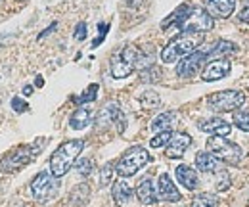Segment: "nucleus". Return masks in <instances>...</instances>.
I'll list each match as a JSON object with an SVG mask.
<instances>
[{"label":"nucleus","mask_w":249,"mask_h":207,"mask_svg":"<svg viewBox=\"0 0 249 207\" xmlns=\"http://www.w3.org/2000/svg\"><path fill=\"white\" fill-rule=\"evenodd\" d=\"M213 18L209 16L207 10L199 6H188L182 4L175 14H171L163 21V29H178L180 33H203V31L213 29Z\"/></svg>","instance_id":"obj_1"},{"label":"nucleus","mask_w":249,"mask_h":207,"mask_svg":"<svg viewBox=\"0 0 249 207\" xmlns=\"http://www.w3.org/2000/svg\"><path fill=\"white\" fill-rule=\"evenodd\" d=\"M201 42H203V33H180L177 38H173L161 50V61L163 63H175L188 54H192Z\"/></svg>","instance_id":"obj_2"},{"label":"nucleus","mask_w":249,"mask_h":207,"mask_svg":"<svg viewBox=\"0 0 249 207\" xmlns=\"http://www.w3.org/2000/svg\"><path fill=\"white\" fill-rule=\"evenodd\" d=\"M83 148H85L83 140H67V142H63L50 157V173L56 178H62L63 175H67V171L73 167L75 159L79 157Z\"/></svg>","instance_id":"obj_3"},{"label":"nucleus","mask_w":249,"mask_h":207,"mask_svg":"<svg viewBox=\"0 0 249 207\" xmlns=\"http://www.w3.org/2000/svg\"><path fill=\"white\" fill-rule=\"evenodd\" d=\"M144 59L146 56L142 54V50L138 46H124L121 54L111 58V75L115 79H124L128 77L136 67H144Z\"/></svg>","instance_id":"obj_4"},{"label":"nucleus","mask_w":249,"mask_h":207,"mask_svg":"<svg viewBox=\"0 0 249 207\" xmlns=\"http://www.w3.org/2000/svg\"><path fill=\"white\" fill-rule=\"evenodd\" d=\"M148 161H150L148 150L142 148V146H132V148L126 150L123 155H121V159L117 161L115 173L123 178L132 177V175H136L142 167H146Z\"/></svg>","instance_id":"obj_5"},{"label":"nucleus","mask_w":249,"mask_h":207,"mask_svg":"<svg viewBox=\"0 0 249 207\" xmlns=\"http://www.w3.org/2000/svg\"><path fill=\"white\" fill-rule=\"evenodd\" d=\"M207 148L218 161H224L228 165H238L244 157V150L238 144L226 140V136H211L207 140Z\"/></svg>","instance_id":"obj_6"},{"label":"nucleus","mask_w":249,"mask_h":207,"mask_svg":"<svg viewBox=\"0 0 249 207\" xmlns=\"http://www.w3.org/2000/svg\"><path fill=\"white\" fill-rule=\"evenodd\" d=\"M246 104V94L242 90H220L207 96V106L215 112H236Z\"/></svg>","instance_id":"obj_7"},{"label":"nucleus","mask_w":249,"mask_h":207,"mask_svg":"<svg viewBox=\"0 0 249 207\" xmlns=\"http://www.w3.org/2000/svg\"><path fill=\"white\" fill-rule=\"evenodd\" d=\"M58 190H60V180L54 177L52 173H46V171L38 173L31 182L33 198L36 202H42V204H46L52 198H56Z\"/></svg>","instance_id":"obj_8"},{"label":"nucleus","mask_w":249,"mask_h":207,"mask_svg":"<svg viewBox=\"0 0 249 207\" xmlns=\"http://www.w3.org/2000/svg\"><path fill=\"white\" fill-rule=\"evenodd\" d=\"M35 153H38V148L31 150L29 146H19V148H16L14 151H10V153H8V155L2 159L0 169H2L4 173L18 171L19 167H23V165H27V163L31 161Z\"/></svg>","instance_id":"obj_9"},{"label":"nucleus","mask_w":249,"mask_h":207,"mask_svg":"<svg viewBox=\"0 0 249 207\" xmlns=\"http://www.w3.org/2000/svg\"><path fill=\"white\" fill-rule=\"evenodd\" d=\"M205 59H207V54H205V52L194 50L192 54H188V56H184V58L178 61V65H177V75L182 77V79L194 77V75L201 69V65H203Z\"/></svg>","instance_id":"obj_10"},{"label":"nucleus","mask_w":249,"mask_h":207,"mask_svg":"<svg viewBox=\"0 0 249 207\" xmlns=\"http://www.w3.org/2000/svg\"><path fill=\"white\" fill-rule=\"evenodd\" d=\"M230 73V61L226 58H218V59H211L203 71H201V79L207 81V83H213V81H220L224 79L226 75Z\"/></svg>","instance_id":"obj_11"},{"label":"nucleus","mask_w":249,"mask_h":207,"mask_svg":"<svg viewBox=\"0 0 249 207\" xmlns=\"http://www.w3.org/2000/svg\"><path fill=\"white\" fill-rule=\"evenodd\" d=\"M199 131L201 132H207L211 136H228L232 132V125L226 123L224 119L220 117H209V119H203L197 123Z\"/></svg>","instance_id":"obj_12"},{"label":"nucleus","mask_w":249,"mask_h":207,"mask_svg":"<svg viewBox=\"0 0 249 207\" xmlns=\"http://www.w3.org/2000/svg\"><path fill=\"white\" fill-rule=\"evenodd\" d=\"M157 200H163V202H178L180 200V192L177 190L173 178L167 173H163L157 178Z\"/></svg>","instance_id":"obj_13"},{"label":"nucleus","mask_w":249,"mask_h":207,"mask_svg":"<svg viewBox=\"0 0 249 207\" xmlns=\"http://www.w3.org/2000/svg\"><path fill=\"white\" fill-rule=\"evenodd\" d=\"M190 144H192V136H190V134H186V132L173 134L171 142L167 144L165 153H167V157H171V159H178V157H182V155L186 153V150L190 148Z\"/></svg>","instance_id":"obj_14"},{"label":"nucleus","mask_w":249,"mask_h":207,"mask_svg":"<svg viewBox=\"0 0 249 207\" xmlns=\"http://www.w3.org/2000/svg\"><path fill=\"white\" fill-rule=\"evenodd\" d=\"M211 18H228L236 8V0H205Z\"/></svg>","instance_id":"obj_15"},{"label":"nucleus","mask_w":249,"mask_h":207,"mask_svg":"<svg viewBox=\"0 0 249 207\" xmlns=\"http://www.w3.org/2000/svg\"><path fill=\"white\" fill-rule=\"evenodd\" d=\"M177 180H178L186 190H196L197 184H199L196 171H194L190 165H184V163L177 167Z\"/></svg>","instance_id":"obj_16"},{"label":"nucleus","mask_w":249,"mask_h":207,"mask_svg":"<svg viewBox=\"0 0 249 207\" xmlns=\"http://www.w3.org/2000/svg\"><path fill=\"white\" fill-rule=\"evenodd\" d=\"M136 196L144 206H152L157 202V192L154 190V182L152 180H142L136 188Z\"/></svg>","instance_id":"obj_17"},{"label":"nucleus","mask_w":249,"mask_h":207,"mask_svg":"<svg viewBox=\"0 0 249 207\" xmlns=\"http://www.w3.org/2000/svg\"><path fill=\"white\" fill-rule=\"evenodd\" d=\"M217 165H218V159L211 153V151H199L196 155V167L203 173H213L217 171Z\"/></svg>","instance_id":"obj_18"},{"label":"nucleus","mask_w":249,"mask_h":207,"mask_svg":"<svg viewBox=\"0 0 249 207\" xmlns=\"http://www.w3.org/2000/svg\"><path fill=\"white\" fill-rule=\"evenodd\" d=\"M90 121H92V112L89 110V108H79L71 119H69V125L73 127V129H77V131H81V129H85V127H89L90 125Z\"/></svg>","instance_id":"obj_19"},{"label":"nucleus","mask_w":249,"mask_h":207,"mask_svg":"<svg viewBox=\"0 0 249 207\" xmlns=\"http://www.w3.org/2000/svg\"><path fill=\"white\" fill-rule=\"evenodd\" d=\"M130 198H132V188L124 180H117L113 184V200H115V204L124 206L126 202H130Z\"/></svg>","instance_id":"obj_20"},{"label":"nucleus","mask_w":249,"mask_h":207,"mask_svg":"<svg viewBox=\"0 0 249 207\" xmlns=\"http://www.w3.org/2000/svg\"><path fill=\"white\" fill-rule=\"evenodd\" d=\"M177 115L173 112H167V113H161L152 121V131L154 132H163V131H171L173 123H175Z\"/></svg>","instance_id":"obj_21"},{"label":"nucleus","mask_w":249,"mask_h":207,"mask_svg":"<svg viewBox=\"0 0 249 207\" xmlns=\"http://www.w3.org/2000/svg\"><path fill=\"white\" fill-rule=\"evenodd\" d=\"M238 52V44H234L232 40H218L217 44L211 48L209 56H230Z\"/></svg>","instance_id":"obj_22"},{"label":"nucleus","mask_w":249,"mask_h":207,"mask_svg":"<svg viewBox=\"0 0 249 207\" xmlns=\"http://www.w3.org/2000/svg\"><path fill=\"white\" fill-rule=\"evenodd\" d=\"M192 207H218V198L215 194H197L194 200H192Z\"/></svg>","instance_id":"obj_23"},{"label":"nucleus","mask_w":249,"mask_h":207,"mask_svg":"<svg viewBox=\"0 0 249 207\" xmlns=\"http://www.w3.org/2000/svg\"><path fill=\"white\" fill-rule=\"evenodd\" d=\"M173 138V132L171 131H163V132H157L156 136L150 140V146L152 148H165Z\"/></svg>","instance_id":"obj_24"},{"label":"nucleus","mask_w":249,"mask_h":207,"mask_svg":"<svg viewBox=\"0 0 249 207\" xmlns=\"http://www.w3.org/2000/svg\"><path fill=\"white\" fill-rule=\"evenodd\" d=\"M234 125H236L240 131L249 132V110H238V112L234 113Z\"/></svg>","instance_id":"obj_25"},{"label":"nucleus","mask_w":249,"mask_h":207,"mask_svg":"<svg viewBox=\"0 0 249 207\" xmlns=\"http://www.w3.org/2000/svg\"><path fill=\"white\" fill-rule=\"evenodd\" d=\"M140 100H142V104H144L146 108H157V106L161 104L157 92H154V90H146V92L140 96Z\"/></svg>","instance_id":"obj_26"},{"label":"nucleus","mask_w":249,"mask_h":207,"mask_svg":"<svg viewBox=\"0 0 249 207\" xmlns=\"http://www.w3.org/2000/svg\"><path fill=\"white\" fill-rule=\"evenodd\" d=\"M96 94H98V85H90L89 90H85L79 98H77V104H87V102H94L96 100Z\"/></svg>","instance_id":"obj_27"},{"label":"nucleus","mask_w":249,"mask_h":207,"mask_svg":"<svg viewBox=\"0 0 249 207\" xmlns=\"http://www.w3.org/2000/svg\"><path fill=\"white\" fill-rule=\"evenodd\" d=\"M77 171H79V175L87 177V175L92 171V161H90V159H81V161L77 163Z\"/></svg>","instance_id":"obj_28"},{"label":"nucleus","mask_w":249,"mask_h":207,"mask_svg":"<svg viewBox=\"0 0 249 207\" xmlns=\"http://www.w3.org/2000/svg\"><path fill=\"white\" fill-rule=\"evenodd\" d=\"M12 108H14V110H16L18 113H21V112H27V102L16 96V98L12 100Z\"/></svg>","instance_id":"obj_29"},{"label":"nucleus","mask_w":249,"mask_h":207,"mask_svg":"<svg viewBox=\"0 0 249 207\" xmlns=\"http://www.w3.org/2000/svg\"><path fill=\"white\" fill-rule=\"evenodd\" d=\"M85 37H87V25L85 23H79L77 31H75V40H85Z\"/></svg>","instance_id":"obj_30"},{"label":"nucleus","mask_w":249,"mask_h":207,"mask_svg":"<svg viewBox=\"0 0 249 207\" xmlns=\"http://www.w3.org/2000/svg\"><path fill=\"white\" fill-rule=\"evenodd\" d=\"M111 171H113V167H111V165H107V167L102 171V180H100V184H102V186H106V184L109 182V178H111Z\"/></svg>","instance_id":"obj_31"},{"label":"nucleus","mask_w":249,"mask_h":207,"mask_svg":"<svg viewBox=\"0 0 249 207\" xmlns=\"http://www.w3.org/2000/svg\"><path fill=\"white\" fill-rule=\"evenodd\" d=\"M218 178H220V180L217 182V188H218V190H226V188L230 186V177H228L226 173H222Z\"/></svg>","instance_id":"obj_32"},{"label":"nucleus","mask_w":249,"mask_h":207,"mask_svg":"<svg viewBox=\"0 0 249 207\" xmlns=\"http://www.w3.org/2000/svg\"><path fill=\"white\" fill-rule=\"evenodd\" d=\"M107 29H109V27H107V23H100V37H98V38L94 40V46H98V44H100V42L104 40V37H106Z\"/></svg>","instance_id":"obj_33"},{"label":"nucleus","mask_w":249,"mask_h":207,"mask_svg":"<svg viewBox=\"0 0 249 207\" xmlns=\"http://www.w3.org/2000/svg\"><path fill=\"white\" fill-rule=\"evenodd\" d=\"M240 21H244V23H249V6H246V8L242 10V14H240Z\"/></svg>","instance_id":"obj_34"},{"label":"nucleus","mask_w":249,"mask_h":207,"mask_svg":"<svg viewBox=\"0 0 249 207\" xmlns=\"http://www.w3.org/2000/svg\"><path fill=\"white\" fill-rule=\"evenodd\" d=\"M23 92H25V96H29V94L33 92V89H31V87H25V90H23Z\"/></svg>","instance_id":"obj_35"},{"label":"nucleus","mask_w":249,"mask_h":207,"mask_svg":"<svg viewBox=\"0 0 249 207\" xmlns=\"http://www.w3.org/2000/svg\"><path fill=\"white\" fill-rule=\"evenodd\" d=\"M42 83H44V81H42V77H36V85H38V87H42Z\"/></svg>","instance_id":"obj_36"}]
</instances>
